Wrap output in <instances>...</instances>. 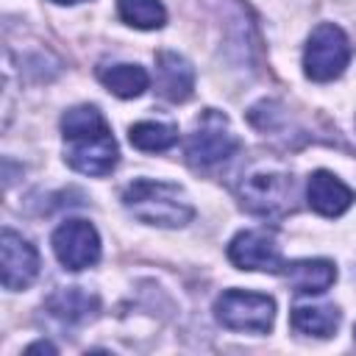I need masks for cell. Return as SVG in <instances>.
Masks as SVG:
<instances>
[{"label":"cell","mask_w":356,"mask_h":356,"mask_svg":"<svg viewBox=\"0 0 356 356\" xmlns=\"http://www.w3.org/2000/svg\"><path fill=\"white\" fill-rule=\"evenodd\" d=\"M64 159L83 175H108L117 164V142L95 106H75L61 117Z\"/></svg>","instance_id":"cell-1"},{"label":"cell","mask_w":356,"mask_h":356,"mask_svg":"<svg viewBox=\"0 0 356 356\" xmlns=\"http://www.w3.org/2000/svg\"><path fill=\"white\" fill-rule=\"evenodd\" d=\"M122 206L147 225L161 228H181L195 217V209L186 192L167 181L136 178L122 189Z\"/></svg>","instance_id":"cell-2"},{"label":"cell","mask_w":356,"mask_h":356,"mask_svg":"<svg viewBox=\"0 0 356 356\" xmlns=\"http://www.w3.org/2000/svg\"><path fill=\"white\" fill-rule=\"evenodd\" d=\"M236 150H239V136L234 134L228 117L214 108H206L197 117L195 131L186 136V161L200 170L231 159Z\"/></svg>","instance_id":"cell-3"},{"label":"cell","mask_w":356,"mask_h":356,"mask_svg":"<svg viewBox=\"0 0 356 356\" xmlns=\"http://www.w3.org/2000/svg\"><path fill=\"white\" fill-rule=\"evenodd\" d=\"M350 61V42L345 31L334 22H323L312 31L303 50V72L312 81H334L345 72Z\"/></svg>","instance_id":"cell-4"},{"label":"cell","mask_w":356,"mask_h":356,"mask_svg":"<svg viewBox=\"0 0 356 356\" xmlns=\"http://www.w3.org/2000/svg\"><path fill=\"white\" fill-rule=\"evenodd\" d=\"M295 181L284 170H256L239 184L242 209L259 217H281L292 211Z\"/></svg>","instance_id":"cell-5"},{"label":"cell","mask_w":356,"mask_h":356,"mask_svg":"<svg viewBox=\"0 0 356 356\" xmlns=\"http://www.w3.org/2000/svg\"><path fill=\"white\" fill-rule=\"evenodd\" d=\"M214 317L231 331H250L267 334L275 320V303L267 295L245 292V289H225L214 300Z\"/></svg>","instance_id":"cell-6"},{"label":"cell","mask_w":356,"mask_h":356,"mask_svg":"<svg viewBox=\"0 0 356 356\" xmlns=\"http://www.w3.org/2000/svg\"><path fill=\"white\" fill-rule=\"evenodd\" d=\"M53 253L67 270H86L100 259V236L86 220H67L53 231Z\"/></svg>","instance_id":"cell-7"},{"label":"cell","mask_w":356,"mask_h":356,"mask_svg":"<svg viewBox=\"0 0 356 356\" xmlns=\"http://www.w3.org/2000/svg\"><path fill=\"white\" fill-rule=\"evenodd\" d=\"M228 259L236 270L250 273H278L284 270L281 248L267 231H239L228 245Z\"/></svg>","instance_id":"cell-8"},{"label":"cell","mask_w":356,"mask_h":356,"mask_svg":"<svg viewBox=\"0 0 356 356\" xmlns=\"http://www.w3.org/2000/svg\"><path fill=\"white\" fill-rule=\"evenodd\" d=\"M39 275V253L36 248L19 236L17 231L6 228L0 234V281L6 289H25Z\"/></svg>","instance_id":"cell-9"},{"label":"cell","mask_w":356,"mask_h":356,"mask_svg":"<svg viewBox=\"0 0 356 356\" xmlns=\"http://www.w3.org/2000/svg\"><path fill=\"white\" fill-rule=\"evenodd\" d=\"M306 200H309V206H312L317 214H323V217H339L342 211L350 209V203H353V189H350L348 184H342L334 172L317 170V172H312V178H309Z\"/></svg>","instance_id":"cell-10"},{"label":"cell","mask_w":356,"mask_h":356,"mask_svg":"<svg viewBox=\"0 0 356 356\" xmlns=\"http://www.w3.org/2000/svg\"><path fill=\"white\" fill-rule=\"evenodd\" d=\"M156 86H159L161 97H167L172 103H184L195 89L192 64L172 50H161L156 56Z\"/></svg>","instance_id":"cell-11"},{"label":"cell","mask_w":356,"mask_h":356,"mask_svg":"<svg viewBox=\"0 0 356 356\" xmlns=\"http://www.w3.org/2000/svg\"><path fill=\"white\" fill-rule=\"evenodd\" d=\"M284 278L298 295H320L337 281V267L328 259H298L284 264Z\"/></svg>","instance_id":"cell-12"},{"label":"cell","mask_w":356,"mask_h":356,"mask_svg":"<svg viewBox=\"0 0 356 356\" xmlns=\"http://www.w3.org/2000/svg\"><path fill=\"white\" fill-rule=\"evenodd\" d=\"M97 78H100V83H103L111 95H117V97H122V100L139 97V95L147 89V83H150V75H147L145 67H139V64L97 67Z\"/></svg>","instance_id":"cell-13"},{"label":"cell","mask_w":356,"mask_h":356,"mask_svg":"<svg viewBox=\"0 0 356 356\" xmlns=\"http://www.w3.org/2000/svg\"><path fill=\"white\" fill-rule=\"evenodd\" d=\"M47 309L64 323H83L97 314V298L83 292L81 286H67L47 298Z\"/></svg>","instance_id":"cell-14"},{"label":"cell","mask_w":356,"mask_h":356,"mask_svg":"<svg viewBox=\"0 0 356 356\" xmlns=\"http://www.w3.org/2000/svg\"><path fill=\"white\" fill-rule=\"evenodd\" d=\"M289 323L298 334H306V337H331L339 325V309L337 306H295L292 314H289Z\"/></svg>","instance_id":"cell-15"},{"label":"cell","mask_w":356,"mask_h":356,"mask_svg":"<svg viewBox=\"0 0 356 356\" xmlns=\"http://www.w3.org/2000/svg\"><path fill=\"white\" fill-rule=\"evenodd\" d=\"M128 139H131L134 147H139L145 153H159V150H167V147H172L178 142V128L170 125V122L145 120V122L131 125Z\"/></svg>","instance_id":"cell-16"},{"label":"cell","mask_w":356,"mask_h":356,"mask_svg":"<svg viewBox=\"0 0 356 356\" xmlns=\"http://www.w3.org/2000/svg\"><path fill=\"white\" fill-rule=\"evenodd\" d=\"M117 11L122 22L139 28V31H156L167 22V11L161 0H117Z\"/></svg>","instance_id":"cell-17"},{"label":"cell","mask_w":356,"mask_h":356,"mask_svg":"<svg viewBox=\"0 0 356 356\" xmlns=\"http://www.w3.org/2000/svg\"><path fill=\"white\" fill-rule=\"evenodd\" d=\"M25 353H56V345H50V342H44V339H39V342L28 345V348H25Z\"/></svg>","instance_id":"cell-18"},{"label":"cell","mask_w":356,"mask_h":356,"mask_svg":"<svg viewBox=\"0 0 356 356\" xmlns=\"http://www.w3.org/2000/svg\"><path fill=\"white\" fill-rule=\"evenodd\" d=\"M53 3H61V6H72V3H83V0H53Z\"/></svg>","instance_id":"cell-19"},{"label":"cell","mask_w":356,"mask_h":356,"mask_svg":"<svg viewBox=\"0 0 356 356\" xmlns=\"http://www.w3.org/2000/svg\"><path fill=\"white\" fill-rule=\"evenodd\" d=\"M353 337H356V331H353Z\"/></svg>","instance_id":"cell-20"}]
</instances>
